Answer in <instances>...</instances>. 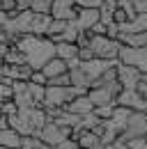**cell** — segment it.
I'll list each match as a JSON object with an SVG mask.
<instances>
[{"mask_svg": "<svg viewBox=\"0 0 147 149\" xmlns=\"http://www.w3.org/2000/svg\"><path fill=\"white\" fill-rule=\"evenodd\" d=\"M14 46L25 55V62L32 69H41L51 57H55V41L41 35H30V32L21 35V39Z\"/></svg>", "mask_w": 147, "mask_h": 149, "instance_id": "1", "label": "cell"}, {"mask_svg": "<svg viewBox=\"0 0 147 149\" xmlns=\"http://www.w3.org/2000/svg\"><path fill=\"white\" fill-rule=\"evenodd\" d=\"M90 48L94 51V57H99V60H120L122 41L108 37V35H92Z\"/></svg>", "mask_w": 147, "mask_h": 149, "instance_id": "2", "label": "cell"}, {"mask_svg": "<svg viewBox=\"0 0 147 149\" xmlns=\"http://www.w3.org/2000/svg\"><path fill=\"white\" fill-rule=\"evenodd\" d=\"M122 83L113 80V83H104V85H94L88 90V96L94 101V106H104V103H117V96L122 92Z\"/></svg>", "mask_w": 147, "mask_h": 149, "instance_id": "3", "label": "cell"}, {"mask_svg": "<svg viewBox=\"0 0 147 149\" xmlns=\"http://www.w3.org/2000/svg\"><path fill=\"white\" fill-rule=\"evenodd\" d=\"M120 62L138 67L143 74H147V46H127L122 44L120 48Z\"/></svg>", "mask_w": 147, "mask_h": 149, "instance_id": "4", "label": "cell"}, {"mask_svg": "<svg viewBox=\"0 0 147 149\" xmlns=\"http://www.w3.org/2000/svg\"><path fill=\"white\" fill-rule=\"evenodd\" d=\"M46 145H51V147H55V145H60L64 138H71V129H67V126H60L57 122H53V119H48L46 122V126L37 133Z\"/></svg>", "mask_w": 147, "mask_h": 149, "instance_id": "5", "label": "cell"}, {"mask_svg": "<svg viewBox=\"0 0 147 149\" xmlns=\"http://www.w3.org/2000/svg\"><path fill=\"white\" fill-rule=\"evenodd\" d=\"M122 135L127 140H131V138H145L147 135V112H143V110L131 112V117L127 122V129H124Z\"/></svg>", "mask_w": 147, "mask_h": 149, "instance_id": "6", "label": "cell"}, {"mask_svg": "<svg viewBox=\"0 0 147 149\" xmlns=\"http://www.w3.org/2000/svg\"><path fill=\"white\" fill-rule=\"evenodd\" d=\"M140 76H143V71L138 67H131V64H124V62L117 64V80L122 83L124 90H136V85L140 83Z\"/></svg>", "mask_w": 147, "mask_h": 149, "instance_id": "7", "label": "cell"}, {"mask_svg": "<svg viewBox=\"0 0 147 149\" xmlns=\"http://www.w3.org/2000/svg\"><path fill=\"white\" fill-rule=\"evenodd\" d=\"M117 106H127L131 110H143L147 112V99L138 90H122L117 96Z\"/></svg>", "mask_w": 147, "mask_h": 149, "instance_id": "8", "label": "cell"}, {"mask_svg": "<svg viewBox=\"0 0 147 149\" xmlns=\"http://www.w3.org/2000/svg\"><path fill=\"white\" fill-rule=\"evenodd\" d=\"M78 9H80V7H78L74 0H53L51 16H53V19H64V21H76Z\"/></svg>", "mask_w": 147, "mask_h": 149, "instance_id": "9", "label": "cell"}, {"mask_svg": "<svg viewBox=\"0 0 147 149\" xmlns=\"http://www.w3.org/2000/svg\"><path fill=\"white\" fill-rule=\"evenodd\" d=\"M97 21H101V14H99L97 7H80L74 23L78 25V30H92V25H94Z\"/></svg>", "mask_w": 147, "mask_h": 149, "instance_id": "10", "label": "cell"}, {"mask_svg": "<svg viewBox=\"0 0 147 149\" xmlns=\"http://www.w3.org/2000/svg\"><path fill=\"white\" fill-rule=\"evenodd\" d=\"M131 112H133V110L127 108V106H115V112H113V117H110V119H106V124L122 135L124 129H127V122H129V117H131Z\"/></svg>", "mask_w": 147, "mask_h": 149, "instance_id": "11", "label": "cell"}, {"mask_svg": "<svg viewBox=\"0 0 147 149\" xmlns=\"http://www.w3.org/2000/svg\"><path fill=\"white\" fill-rule=\"evenodd\" d=\"M69 112H74V115H78V117H83V115H90V112H94V101H92L88 94H80V96H76V99H71L67 106H64Z\"/></svg>", "mask_w": 147, "mask_h": 149, "instance_id": "12", "label": "cell"}, {"mask_svg": "<svg viewBox=\"0 0 147 149\" xmlns=\"http://www.w3.org/2000/svg\"><path fill=\"white\" fill-rule=\"evenodd\" d=\"M21 142H23V135H21L16 129H12V126L0 129V147H5V149H21Z\"/></svg>", "mask_w": 147, "mask_h": 149, "instance_id": "13", "label": "cell"}, {"mask_svg": "<svg viewBox=\"0 0 147 149\" xmlns=\"http://www.w3.org/2000/svg\"><path fill=\"white\" fill-rule=\"evenodd\" d=\"M41 71H44L46 78L51 80V78H55V76H60V74H67V71H69V64H67V60H62V57L55 55L41 67Z\"/></svg>", "mask_w": 147, "mask_h": 149, "instance_id": "14", "label": "cell"}, {"mask_svg": "<svg viewBox=\"0 0 147 149\" xmlns=\"http://www.w3.org/2000/svg\"><path fill=\"white\" fill-rule=\"evenodd\" d=\"M51 21H53L51 14H35V16H32V23H30V35H41V37H46Z\"/></svg>", "mask_w": 147, "mask_h": 149, "instance_id": "15", "label": "cell"}, {"mask_svg": "<svg viewBox=\"0 0 147 149\" xmlns=\"http://www.w3.org/2000/svg\"><path fill=\"white\" fill-rule=\"evenodd\" d=\"M78 44H71V41H60V44H55V55L62 57V60H67V62H71V60H78Z\"/></svg>", "mask_w": 147, "mask_h": 149, "instance_id": "16", "label": "cell"}, {"mask_svg": "<svg viewBox=\"0 0 147 149\" xmlns=\"http://www.w3.org/2000/svg\"><path fill=\"white\" fill-rule=\"evenodd\" d=\"M120 41L127 46H147V32H120Z\"/></svg>", "mask_w": 147, "mask_h": 149, "instance_id": "17", "label": "cell"}, {"mask_svg": "<svg viewBox=\"0 0 147 149\" xmlns=\"http://www.w3.org/2000/svg\"><path fill=\"white\" fill-rule=\"evenodd\" d=\"M21 149H55L51 145H46L39 135H23V142H21Z\"/></svg>", "mask_w": 147, "mask_h": 149, "instance_id": "18", "label": "cell"}, {"mask_svg": "<svg viewBox=\"0 0 147 149\" xmlns=\"http://www.w3.org/2000/svg\"><path fill=\"white\" fill-rule=\"evenodd\" d=\"M78 145H80V149L97 147V145H101V138H99L94 131H83V133L78 135Z\"/></svg>", "mask_w": 147, "mask_h": 149, "instance_id": "19", "label": "cell"}, {"mask_svg": "<svg viewBox=\"0 0 147 149\" xmlns=\"http://www.w3.org/2000/svg\"><path fill=\"white\" fill-rule=\"evenodd\" d=\"M67 25H69V21H64V19H53L51 21V25H48V35H46V37L48 39H57V35H62V32H64V28H67Z\"/></svg>", "mask_w": 147, "mask_h": 149, "instance_id": "20", "label": "cell"}, {"mask_svg": "<svg viewBox=\"0 0 147 149\" xmlns=\"http://www.w3.org/2000/svg\"><path fill=\"white\" fill-rule=\"evenodd\" d=\"M28 90H30V94H32L35 103L44 108V99H46V85H37V83H28Z\"/></svg>", "mask_w": 147, "mask_h": 149, "instance_id": "21", "label": "cell"}, {"mask_svg": "<svg viewBox=\"0 0 147 149\" xmlns=\"http://www.w3.org/2000/svg\"><path fill=\"white\" fill-rule=\"evenodd\" d=\"M12 83H14L12 78H2V80H0V103L14 99V87H12Z\"/></svg>", "mask_w": 147, "mask_h": 149, "instance_id": "22", "label": "cell"}, {"mask_svg": "<svg viewBox=\"0 0 147 149\" xmlns=\"http://www.w3.org/2000/svg\"><path fill=\"white\" fill-rule=\"evenodd\" d=\"M5 64H25V55L18 51L16 46H9V51L5 55Z\"/></svg>", "mask_w": 147, "mask_h": 149, "instance_id": "23", "label": "cell"}, {"mask_svg": "<svg viewBox=\"0 0 147 149\" xmlns=\"http://www.w3.org/2000/svg\"><path fill=\"white\" fill-rule=\"evenodd\" d=\"M30 9H32L35 14H51V9H53V0H32Z\"/></svg>", "mask_w": 147, "mask_h": 149, "instance_id": "24", "label": "cell"}, {"mask_svg": "<svg viewBox=\"0 0 147 149\" xmlns=\"http://www.w3.org/2000/svg\"><path fill=\"white\" fill-rule=\"evenodd\" d=\"M115 106L117 103H104V106H94V115L99 119H110L113 112H115Z\"/></svg>", "mask_w": 147, "mask_h": 149, "instance_id": "25", "label": "cell"}, {"mask_svg": "<svg viewBox=\"0 0 147 149\" xmlns=\"http://www.w3.org/2000/svg\"><path fill=\"white\" fill-rule=\"evenodd\" d=\"M0 110H2V115L9 117V115H16L18 112V106H16L14 99H12V101H2V103H0Z\"/></svg>", "mask_w": 147, "mask_h": 149, "instance_id": "26", "label": "cell"}, {"mask_svg": "<svg viewBox=\"0 0 147 149\" xmlns=\"http://www.w3.org/2000/svg\"><path fill=\"white\" fill-rule=\"evenodd\" d=\"M28 83H37V85H48V78H46V74H44L41 69H35Z\"/></svg>", "mask_w": 147, "mask_h": 149, "instance_id": "27", "label": "cell"}, {"mask_svg": "<svg viewBox=\"0 0 147 149\" xmlns=\"http://www.w3.org/2000/svg\"><path fill=\"white\" fill-rule=\"evenodd\" d=\"M48 85H71V76H69V71L67 74H60V76H55V78H51Z\"/></svg>", "mask_w": 147, "mask_h": 149, "instance_id": "28", "label": "cell"}, {"mask_svg": "<svg viewBox=\"0 0 147 149\" xmlns=\"http://www.w3.org/2000/svg\"><path fill=\"white\" fill-rule=\"evenodd\" d=\"M113 21L122 25V23H127V21H131V16H129V12H124L122 7H117V9H115V14H113Z\"/></svg>", "mask_w": 147, "mask_h": 149, "instance_id": "29", "label": "cell"}, {"mask_svg": "<svg viewBox=\"0 0 147 149\" xmlns=\"http://www.w3.org/2000/svg\"><path fill=\"white\" fill-rule=\"evenodd\" d=\"M78 60H80V62L94 60V51H92L90 46H80V48H78Z\"/></svg>", "mask_w": 147, "mask_h": 149, "instance_id": "30", "label": "cell"}, {"mask_svg": "<svg viewBox=\"0 0 147 149\" xmlns=\"http://www.w3.org/2000/svg\"><path fill=\"white\" fill-rule=\"evenodd\" d=\"M55 149H80V145H78V140H74V138H64L60 145H55Z\"/></svg>", "mask_w": 147, "mask_h": 149, "instance_id": "31", "label": "cell"}, {"mask_svg": "<svg viewBox=\"0 0 147 149\" xmlns=\"http://www.w3.org/2000/svg\"><path fill=\"white\" fill-rule=\"evenodd\" d=\"M74 2H76L78 7H97V9L104 5V0H74Z\"/></svg>", "mask_w": 147, "mask_h": 149, "instance_id": "32", "label": "cell"}, {"mask_svg": "<svg viewBox=\"0 0 147 149\" xmlns=\"http://www.w3.org/2000/svg\"><path fill=\"white\" fill-rule=\"evenodd\" d=\"M129 145L131 149H147V138H131Z\"/></svg>", "mask_w": 147, "mask_h": 149, "instance_id": "33", "label": "cell"}, {"mask_svg": "<svg viewBox=\"0 0 147 149\" xmlns=\"http://www.w3.org/2000/svg\"><path fill=\"white\" fill-rule=\"evenodd\" d=\"M106 30H108V25H106V23H104V21H97V23H94V25H92V35H106Z\"/></svg>", "mask_w": 147, "mask_h": 149, "instance_id": "34", "label": "cell"}, {"mask_svg": "<svg viewBox=\"0 0 147 149\" xmlns=\"http://www.w3.org/2000/svg\"><path fill=\"white\" fill-rule=\"evenodd\" d=\"M106 35L108 37H113V39H120V23H108V30H106Z\"/></svg>", "mask_w": 147, "mask_h": 149, "instance_id": "35", "label": "cell"}, {"mask_svg": "<svg viewBox=\"0 0 147 149\" xmlns=\"http://www.w3.org/2000/svg\"><path fill=\"white\" fill-rule=\"evenodd\" d=\"M0 7H2V12H16V0H0Z\"/></svg>", "mask_w": 147, "mask_h": 149, "instance_id": "36", "label": "cell"}, {"mask_svg": "<svg viewBox=\"0 0 147 149\" xmlns=\"http://www.w3.org/2000/svg\"><path fill=\"white\" fill-rule=\"evenodd\" d=\"M136 14H147V0H133Z\"/></svg>", "mask_w": 147, "mask_h": 149, "instance_id": "37", "label": "cell"}, {"mask_svg": "<svg viewBox=\"0 0 147 149\" xmlns=\"http://www.w3.org/2000/svg\"><path fill=\"white\" fill-rule=\"evenodd\" d=\"M32 0H16V12H28Z\"/></svg>", "mask_w": 147, "mask_h": 149, "instance_id": "38", "label": "cell"}, {"mask_svg": "<svg viewBox=\"0 0 147 149\" xmlns=\"http://www.w3.org/2000/svg\"><path fill=\"white\" fill-rule=\"evenodd\" d=\"M115 147L117 149H131V145H129V140L124 138V135H120V138L115 140Z\"/></svg>", "mask_w": 147, "mask_h": 149, "instance_id": "39", "label": "cell"}, {"mask_svg": "<svg viewBox=\"0 0 147 149\" xmlns=\"http://www.w3.org/2000/svg\"><path fill=\"white\" fill-rule=\"evenodd\" d=\"M7 19H9V14H7V12H2V9H0V28H2V25H5V23H7Z\"/></svg>", "mask_w": 147, "mask_h": 149, "instance_id": "40", "label": "cell"}, {"mask_svg": "<svg viewBox=\"0 0 147 149\" xmlns=\"http://www.w3.org/2000/svg\"><path fill=\"white\" fill-rule=\"evenodd\" d=\"M106 149H117V147H115V142H110V145H106Z\"/></svg>", "mask_w": 147, "mask_h": 149, "instance_id": "41", "label": "cell"}, {"mask_svg": "<svg viewBox=\"0 0 147 149\" xmlns=\"http://www.w3.org/2000/svg\"><path fill=\"white\" fill-rule=\"evenodd\" d=\"M140 80H145V83H147V74H143V76H140Z\"/></svg>", "mask_w": 147, "mask_h": 149, "instance_id": "42", "label": "cell"}, {"mask_svg": "<svg viewBox=\"0 0 147 149\" xmlns=\"http://www.w3.org/2000/svg\"><path fill=\"white\" fill-rule=\"evenodd\" d=\"M0 117H2V110H0Z\"/></svg>", "mask_w": 147, "mask_h": 149, "instance_id": "43", "label": "cell"}, {"mask_svg": "<svg viewBox=\"0 0 147 149\" xmlns=\"http://www.w3.org/2000/svg\"><path fill=\"white\" fill-rule=\"evenodd\" d=\"M0 149H5V147H0Z\"/></svg>", "mask_w": 147, "mask_h": 149, "instance_id": "44", "label": "cell"}, {"mask_svg": "<svg viewBox=\"0 0 147 149\" xmlns=\"http://www.w3.org/2000/svg\"><path fill=\"white\" fill-rule=\"evenodd\" d=\"M0 9H2V7H0Z\"/></svg>", "mask_w": 147, "mask_h": 149, "instance_id": "45", "label": "cell"}, {"mask_svg": "<svg viewBox=\"0 0 147 149\" xmlns=\"http://www.w3.org/2000/svg\"><path fill=\"white\" fill-rule=\"evenodd\" d=\"M145 138H147V135H145Z\"/></svg>", "mask_w": 147, "mask_h": 149, "instance_id": "46", "label": "cell"}]
</instances>
